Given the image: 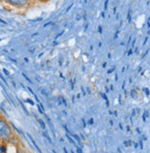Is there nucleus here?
Returning <instances> with one entry per match:
<instances>
[{
	"instance_id": "obj_12",
	"label": "nucleus",
	"mask_w": 150,
	"mask_h": 153,
	"mask_svg": "<svg viewBox=\"0 0 150 153\" xmlns=\"http://www.w3.org/2000/svg\"><path fill=\"white\" fill-rule=\"evenodd\" d=\"M77 153H83L82 149L80 148H78V147H77Z\"/></svg>"
},
{
	"instance_id": "obj_13",
	"label": "nucleus",
	"mask_w": 150,
	"mask_h": 153,
	"mask_svg": "<svg viewBox=\"0 0 150 153\" xmlns=\"http://www.w3.org/2000/svg\"><path fill=\"white\" fill-rule=\"evenodd\" d=\"M101 96H102V97L104 98V100H105L106 102H108V98H107V97H106V95H105L104 93H101Z\"/></svg>"
},
{
	"instance_id": "obj_14",
	"label": "nucleus",
	"mask_w": 150,
	"mask_h": 153,
	"mask_svg": "<svg viewBox=\"0 0 150 153\" xmlns=\"http://www.w3.org/2000/svg\"><path fill=\"white\" fill-rule=\"evenodd\" d=\"M144 91H145V92H146V95H149V90H148V89L146 88V89H144Z\"/></svg>"
},
{
	"instance_id": "obj_20",
	"label": "nucleus",
	"mask_w": 150,
	"mask_h": 153,
	"mask_svg": "<svg viewBox=\"0 0 150 153\" xmlns=\"http://www.w3.org/2000/svg\"><path fill=\"white\" fill-rule=\"evenodd\" d=\"M137 147H138V144L135 143V144H134V148H137Z\"/></svg>"
},
{
	"instance_id": "obj_3",
	"label": "nucleus",
	"mask_w": 150,
	"mask_h": 153,
	"mask_svg": "<svg viewBox=\"0 0 150 153\" xmlns=\"http://www.w3.org/2000/svg\"><path fill=\"white\" fill-rule=\"evenodd\" d=\"M28 137H29V138L30 139V141L33 142V146H34V147L36 148V149H37V150H38V151H39L40 153H42V152H41V150L40 149V148L38 147V145L36 144V142H35V141L33 140V137H31V136H30V134H28Z\"/></svg>"
},
{
	"instance_id": "obj_9",
	"label": "nucleus",
	"mask_w": 150,
	"mask_h": 153,
	"mask_svg": "<svg viewBox=\"0 0 150 153\" xmlns=\"http://www.w3.org/2000/svg\"><path fill=\"white\" fill-rule=\"evenodd\" d=\"M66 136H67V138H68V139H69V141H70V142H71V143H72V144H73V145H75V146H76V143H75V141H74V140H73V139H72V138H71V137H70V136H69V135H68V134H67V135H66Z\"/></svg>"
},
{
	"instance_id": "obj_4",
	"label": "nucleus",
	"mask_w": 150,
	"mask_h": 153,
	"mask_svg": "<svg viewBox=\"0 0 150 153\" xmlns=\"http://www.w3.org/2000/svg\"><path fill=\"white\" fill-rule=\"evenodd\" d=\"M38 121H39V124L41 125V128L44 130V129L46 128V126H45V124H44V120H41V119H39Z\"/></svg>"
},
{
	"instance_id": "obj_18",
	"label": "nucleus",
	"mask_w": 150,
	"mask_h": 153,
	"mask_svg": "<svg viewBox=\"0 0 150 153\" xmlns=\"http://www.w3.org/2000/svg\"><path fill=\"white\" fill-rule=\"evenodd\" d=\"M140 146H141V149H143V142L140 141Z\"/></svg>"
},
{
	"instance_id": "obj_15",
	"label": "nucleus",
	"mask_w": 150,
	"mask_h": 153,
	"mask_svg": "<svg viewBox=\"0 0 150 153\" xmlns=\"http://www.w3.org/2000/svg\"><path fill=\"white\" fill-rule=\"evenodd\" d=\"M93 123H94V120H93V119L91 118V119L89 120V125H92Z\"/></svg>"
},
{
	"instance_id": "obj_19",
	"label": "nucleus",
	"mask_w": 150,
	"mask_h": 153,
	"mask_svg": "<svg viewBox=\"0 0 150 153\" xmlns=\"http://www.w3.org/2000/svg\"><path fill=\"white\" fill-rule=\"evenodd\" d=\"M64 150H65V153H67V149H66V148H64Z\"/></svg>"
},
{
	"instance_id": "obj_10",
	"label": "nucleus",
	"mask_w": 150,
	"mask_h": 153,
	"mask_svg": "<svg viewBox=\"0 0 150 153\" xmlns=\"http://www.w3.org/2000/svg\"><path fill=\"white\" fill-rule=\"evenodd\" d=\"M73 137L78 141V143H79V144H81V139H80V137H78V135H73Z\"/></svg>"
},
{
	"instance_id": "obj_1",
	"label": "nucleus",
	"mask_w": 150,
	"mask_h": 153,
	"mask_svg": "<svg viewBox=\"0 0 150 153\" xmlns=\"http://www.w3.org/2000/svg\"><path fill=\"white\" fill-rule=\"evenodd\" d=\"M12 137V129L5 119H0V139L8 140Z\"/></svg>"
},
{
	"instance_id": "obj_17",
	"label": "nucleus",
	"mask_w": 150,
	"mask_h": 153,
	"mask_svg": "<svg viewBox=\"0 0 150 153\" xmlns=\"http://www.w3.org/2000/svg\"><path fill=\"white\" fill-rule=\"evenodd\" d=\"M39 1H41V2H47V1H49V0H39Z\"/></svg>"
},
{
	"instance_id": "obj_2",
	"label": "nucleus",
	"mask_w": 150,
	"mask_h": 153,
	"mask_svg": "<svg viewBox=\"0 0 150 153\" xmlns=\"http://www.w3.org/2000/svg\"><path fill=\"white\" fill-rule=\"evenodd\" d=\"M3 1L17 8H26L31 3V0H3Z\"/></svg>"
},
{
	"instance_id": "obj_5",
	"label": "nucleus",
	"mask_w": 150,
	"mask_h": 153,
	"mask_svg": "<svg viewBox=\"0 0 150 153\" xmlns=\"http://www.w3.org/2000/svg\"><path fill=\"white\" fill-rule=\"evenodd\" d=\"M131 97L133 98V99H136L137 98V92L134 91V90H133V91H131Z\"/></svg>"
},
{
	"instance_id": "obj_7",
	"label": "nucleus",
	"mask_w": 150,
	"mask_h": 153,
	"mask_svg": "<svg viewBox=\"0 0 150 153\" xmlns=\"http://www.w3.org/2000/svg\"><path fill=\"white\" fill-rule=\"evenodd\" d=\"M7 148L5 146H0V153H6Z\"/></svg>"
},
{
	"instance_id": "obj_16",
	"label": "nucleus",
	"mask_w": 150,
	"mask_h": 153,
	"mask_svg": "<svg viewBox=\"0 0 150 153\" xmlns=\"http://www.w3.org/2000/svg\"><path fill=\"white\" fill-rule=\"evenodd\" d=\"M99 32H100V33H101V32H102V28H101V26L99 27Z\"/></svg>"
},
{
	"instance_id": "obj_8",
	"label": "nucleus",
	"mask_w": 150,
	"mask_h": 153,
	"mask_svg": "<svg viewBox=\"0 0 150 153\" xmlns=\"http://www.w3.org/2000/svg\"><path fill=\"white\" fill-rule=\"evenodd\" d=\"M131 145H132V141L131 140H126V141H124V146L125 147H129Z\"/></svg>"
},
{
	"instance_id": "obj_11",
	"label": "nucleus",
	"mask_w": 150,
	"mask_h": 153,
	"mask_svg": "<svg viewBox=\"0 0 150 153\" xmlns=\"http://www.w3.org/2000/svg\"><path fill=\"white\" fill-rule=\"evenodd\" d=\"M61 100H62V102L65 104V106H67V101L65 100V98H63V97H61Z\"/></svg>"
},
{
	"instance_id": "obj_6",
	"label": "nucleus",
	"mask_w": 150,
	"mask_h": 153,
	"mask_svg": "<svg viewBox=\"0 0 150 153\" xmlns=\"http://www.w3.org/2000/svg\"><path fill=\"white\" fill-rule=\"evenodd\" d=\"M44 137H46V138L48 139V141L50 142V143H51V144H52V141L51 137H50L48 136V134H47L46 132H44Z\"/></svg>"
}]
</instances>
